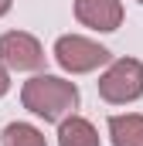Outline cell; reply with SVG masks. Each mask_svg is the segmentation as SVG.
<instances>
[{
	"mask_svg": "<svg viewBox=\"0 0 143 146\" xmlns=\"http://www.w3.org/2000/svg\"><path fill=\"white\" fill-rule=\"evenodd\" d=\"M21 106L44 122H61L78 109V85L61 75H34L21 85Z\"/></svg>",
	"mask_w": 143,
	"mask_h": 146,
	"instance_id": "6da1fadb",
	"label": "cell"
},
{
	"mask_svg": "<svg viewBox=\"0 0 143 146\" xmlns=\"http://www.w3.org/2000/svg\"><path fill=\"white\" fill-rule=\"evenodd\" d=\"M96 85L109 106H130V102L143 99V61L140 58H112Z\"/></svg>",
	"mask_w": 143,
	"mask_h": 146,
	"instance_id": "7a4b0ae2",
	"label": "cell"
},
{
	"mask_svg": "<svg viewBox=\"0 0 143 146\" xmlns=\"http://www.w3.org/2000/svg\"><path fill=\"white\" fill-rule=\"evenodd\" d=\"M51 54L61 65V72H68V75H89V72H96V68L112 61L109 48H102L99 41H92L85 34H61L55 41Z\"/></svg>",
	"mask_w": 143,
	"mask_h": 146,
	"instance_id": "3957f363",
	"label": "cell"
},
{
	"mask_svg": "<svg viewBox=\"0 0 143 146\" xmlns=\"http://www.w3.org/2000/svg\"><path fill=\"white\" fill-rule=\"evenodd\" d=\"M0 65L7 72H41L44 48L27 31H7V34H0Z\"/></svg>",
	"mask_w": 143,
	"mask_h": 146,
	"instance_id": "277c9868",
	"label": "cell"
},
{
	"mask_svg": "<svg viewBox=\"0 0 143 146\" xmlns=\"http://www.w3.org/2000/svg\"><path fill=\"white\" fill-rule=\"evenodd\" d=\"M75 21L89 31H99V34H112L119 31L126 10H123V0H75Z\"/></svg>",
	"mask_w": 143,
	"mask_h": 146,
	"instance_id": "5b68a950",
	"label": "cell"
},
{
	"mask_svg": "<svg viewBox=\"0 0 143 146\" xmlns=\"http://www.w3.org/2000/svg\"><path fill=\"white\" fill-rule=\"evenodd\" d=\"M112 146H143V112H119L106 119Z\"/></svg>",
	"mask_w": 143,
	"mask_h": 146,
	"instance_id": "8992f818",
	"label": "cell"
},
{
	"mask_svg": "<svg viewBox=\"0 0 143 146\" xmlns=\"http://www.w3.org/2000/svg\"><path fill=\"white\" fill-rule=\"evenodd\" d=\"M58 146H102V143H99V129L85 115L72 112L58 122Z\"/></svg>",
	"mask_w": 143,
	"mask_h": 146,
	"instance_id": "52a82bcc",
	"label": "cell"
},
{
	"mask_svg": "<svg viewBox=\"0 0 143 146\" xmlns=\"http://www.w3.org/2000/svg\"><path fill=\"white\" fill-rule=\"evenodd\" d=\"M0 146H48V139L34 122H10L0 136Z\"/></svg>",
	"mask_w": 143,
	"mask_h": 146,
	"instance_id": "ba28073f",
	"label": "cell"
},
{
	"mask_svg": "<svg viewBox=\"0 0 143 146\" xmlns=\"http://www.w3.org/2000/svg\"><path fill=\"white\" fill-rule=\"evenodd\" d=\"M7 92H10V72H7V68L0 65V99H3Z\"/></svg>",
	"mask_w": 143,
	"mask_h": 146,
	"instance_id": "9c48e42d",
	"label": "cell"
},
{
	"mask_svg": "<svg viewBox=\"0 0 143 146\" xmlns=\"http://www.w3.org/2000/svg\"><path fill=\"white\" fill-rule=\"evenodd\" d=\"M10 7H14V0H0V17H7V14H10Z\"/></svg>",
	"mask_w": 143,
	"mask_h": 146,
	"instance_id": "30bf717a",
	"label": "cell"
},
{
	"mask_svg": "<svg viewBox=\"0 0 143 146\" xmlns=\"http://www.w3.org/2000/svg\"><path fill=\"white\" fill-rule=\"evenodd\" d=\"M136 3H143V0H136Z\"/></svg>",
	"mask_w": 143,
	"mask_h": 146,
	"instance_id": "8fae6325",
	"label": "cell"
}]
</instances>
